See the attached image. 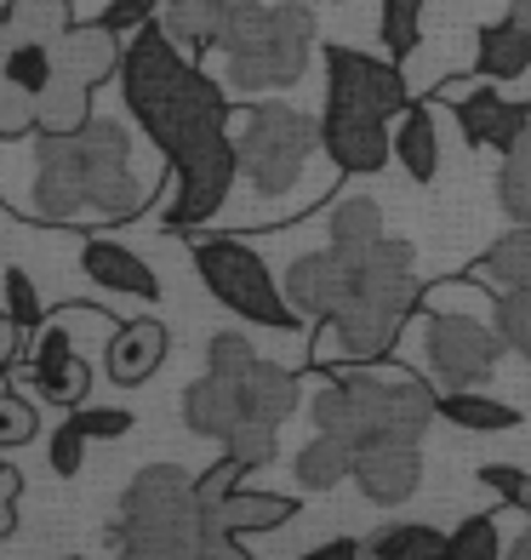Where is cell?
I'll return each instance as SVG.
<instances>
[{
  "label": "cell",
  "instance_id": "obj_1",
  "mask_svg": "<svg viewBox=\"0 0 531 560\" xmlns=\"http://www.w3.org/2000/svg\"><path fill=\"white\" fill-rule=\"evenodd\" d=\"M120 97L132 120L149 132V143L161 149V161L172 166V200L161 223L166 229H200L206 218L223 212L240 161H235V109L212 74H200V63L177 46L161 18L126 40L120 52Z\"/></svg>",
  "mask_w": 531,
  "mask_h": 560
},
{
  "label": "cell",
  "instance_id": "obj_2",
  "mask_svg": "<svg viewBox=\"0 0 531 560\" xmlns=\"http://www.w3.org/2000/svg\"><path fill=\"white\" fill-rule=\"evenodd\" d=\"M155 177L138 172L132 132L92 115L74 132H40L30 143V189L17 207L40 223H126L149 207Z\"/></svg>",
  "mask_w": 531,
  "mask_h": 560
},
{
  "label": "cell",
  "instance_id": "obj_3",
  "mask_svg": "<svg viewBox=\"0 0 531 560\" xmlns=\"http://www.w3.org/2000/svg\"><path fill=\"white\" fill-rule=\"evenodd\" d=\"M423 298L417 252L406 241H366L349 246V292L332 320L315 326L309 338V372L343 366V361H384L400 349V332L412 326Z\"/></svg>",
  "mask_w": 531,
  "mask_h": 560
},
{
  "label": "cell",
  "instance_id": "obj_4",
  "mask_svg": "<svg viewBox=\"0 0 531 560\" xmlns=\"http://www.w3.org/2000/svg\"><path fill=\"white\" fill-rule=\"evenodd\" d=\"M326 384L309 395L315 435H338L354 452L377 441H423L435 423V377L384 361H343L320 372Z\"/></svg>",
  "mask_w": 531,
  "mask_h": 560
},
{
  "label": "cell",
  "instance_id": "obj_5",
  "mask_svg": "<svg viewBox=\"0 0 531 560\" xmlns=\"http://www.w3.org/2000/svg\"><path fill=\"white\" fill-rule=\"evenodd\" d=\"M297 372L281 361H263L251 338L217 332L206 343V377L184 389V423L206 441H229L240 423H274L281 429L297 412Z\"/></svg>",
  "mask_w": 531,
  "mask_h": 560
},
{
  "label": "cell",
  "instance_id": "obj_6",
  "mask_svg": "<svg viewBox=\"0 0 531 560\" xmlns=\"http://www.w3.org/2000/svg\"><path fill=\"white\" fill-rule=\"evenodd\" d=\"M109 544L120 560H206L194 475H184L177 464L138 469L120 498V521Z\"/></svg>",
  "mask_w": 531,
  "mask_h": 560
},
{
  "label": "cell",
  "instance_id": "obj_7",
  "mask_svg": "<svg viewBox=\"0 0 531 560\" xmlns=\"http://www.w3.org/2000/svg\"><path fill=\"white\" fill-rule=\"evenodd\" d=\"M320 23L303 0H281V7H251L229 35H223V81L240 97L297 86L303 69L315 58Z\"/></svg>",
  "mask_w": 531,
  "mask_h": 560
},
{
  "label": "cell",
  "instance_id": "obj_8",
  "mask_svg": "<svg viewBox=\"0 0 531 560\" xmlns=\"http://www.w3.org/2000/svg\"><path fill=\"white\" fill-rule=\"evenodd\" d=\"M189 258H194V275L206 280V292L223 303V310H235L240 320L263 326V332L303 338L309 320L292 310V298H286L281 280H274V269L240 235H194Z\"/></svg>",
  "mask_w": 531,
  "mask_h": 560
},
{
  "label": "cell",
  "instance_id": "obj_9",
  "mask_svg": "<svg viewBox=\"0 0 531 560\" xmlns=\"http://www.w3.org/2000/svg\"><path fill=\"white\" fill-rule=\"evenodd\" d=\"M320 149V120L292 104H246L235 109V161L240 177L263 200L292 195L303 184V166Z\"/></svg>",
  "mask_w": 531,
  "mask_h": 560
},
{
  "label": "cell",
  "instance_id": "obj_10",
  "mask_svg": "<svg viewBox=\"0 0 531 560\" xmlns=\"http://www.w3.org/2000/svg\"><path fill=\"white\" fill-rule=\"evenodd\" d=\"M503 338L492 315H423V354L435 389H486L503 361Z\"/></svg>",
  "mask_w": 531,
  "mask_h": 560
},
{
  "label": "cell",
  "instance_id": "obj_11",
  "mask_svg": "<svg viewBox=\"0 0 531 560\" xmlns=\"http://www.w3.org/2000/svg\"><path fill=\"white\" fill-rule=\"evenodd\" d=\"M86 315V303H63V310H52L35 332H30V343H23V354L30 361H12V372L30 384L40 400H52V406H81L86 395H92V366H86V354H81V343H74V320Z\"/></svg>",
  "mask_w": 531,
  "mask_h": 560
},
{
  "label": "cell",
  "instance_id": "obj_12",
  "mask_svg": "<svg viewBox=\"0 0 531 560\" xmlns=\"http://www.w3.org/2000/svg\"><path fill=\"white\" fill-rule=\"evenodd\" d=\"M320 63H326V109L394 120L412 104V86L394 58H371L361 46H320Z\"/></svg>",
  "mask_w": 531,
  "mask_h": 560
},
{
  "label": "cell",
  "instance_id": "obj_13",
  "mask_svg": "<svg viewBox=\"0 0 531 560\" xmlns=\"http://www.w3.org/2000/svg\"><path fill=\"white\" fill-rule=\"evenodd\" d=\"M440 104L458 109V126H463V143L469 149H497V155H509L515 138L526 132V104H509V97L497 92V81L486 74H451V81L435 86Z\"/></svg>",
  "mask_w": 531,
  "mask_h": 560
},
{
  "label": "cell",
  "instance_id": "obj_14",
  "mask_svg": "<svg viewBox=\"0 0 531 560\" xmlns=\"http://www.w3.org/2000/svg\"><path fill=\"white\" fill-rule=\"evenodd\" d=\"M320 149L343 177H377L394 161V126L371 120V115H343L326 109L320 115Z\"/></svg>",
  "mask_w": 531,
  "mask_h": 560
},
{
  "label": "cell",
  "instance_id": "obj_15",
  "mask_svg": "<svg viewBox=\"0 0 531 560\" xmlns=\"http://www.w3.org/2000/svg\"><path fill=\"white\" fill-rule=\"evenodd\" d=\"M286 298H292V310L320 326V320H332L343 310V292H349V246H332L326 241L320 252H303V258L286 264Z\"/></svg>",
  "mask_w": 531,
  "mask_h": 560
},
{
  "label": "cell",
  "instance_id": "obj_16",
  "mask_svg": "<svg viewBox=\"0 0 531 560\" xmlns=\"http://www.w3.org/2000/svg\"><path fill=\"white\" fill-rule=\"evenodd\" d=\"M417 480H423V441H377L354 452V487L377 509L406 503Z\"/></svg>",
  "mask_w": 531,
  "mask_h": 560
},
{
  "label": "cell",
  "instance_id": "obj_17",
  "mask_svg": "<svg viewBox=\"0 0 531 560\" xmlns=\"http://www.w3.org/2000/svg\"><path fill=\"white\" fill-rule=\"evenodd\" d=\"M251 7H263V0H166V7H161V30L200 63L206 52H217L223 35H229Z\"/></svg>",
  "mask_w": 531,
  "mask_h": 560
},
{
  "label": "cell",
  "instance_id": "obj_18",
  "mask_svg": "<svg viewBox=\"0 0 531 560\" xmlns=\"http://www.w3.org/2000/svg\"><path fill=\"white\" fill-rule=\"evenodd\" d=\"M81 275L92 280V287H104L115 298H132V303H155L161 298V275L149 269L132 246L104 241V235L81 241Z\"/></svg>",
  "mask_w": 531,
  "mask_h": 560
},
{
  "label": "cell",
  "instance_id": "obj_19",
  "mask_svg": "<svg viewBox=\"0 0 531 560\" xmlns=\"http://www.w3.org/2000/svg\"><path fill=\"white\" fill-rule=\"evenodd\" d=\"M166 349H172L166 326L149 320V315H138V320H120V326H115V338H109V349H104V366H109V377H115L120 389H138V384H149V377L161 372Z\"/></svg>",
  "mask_w": 531,
  "mask_h": 560
},
{
  "label": "cell",
  "instance_id": "obj_20",
  "mask_svg": "<svg viewBox=\"0 0 531 560\" xmlns=\"http://www.w3.org/2000/svg\"><path fill=\"white\" fill-rule=\"evenodd\" d=\"M52 52H58V74H69V81H86L92 92L104 86V81H115L120 74V35H109L104 23H69V30L52 40Z\"/></svg>",
  "mask_w": 531,
  "mask_h": 560
},
{
  "label": "cell",
  "instance_id": "obj_21",
  "mask_svg": "<svg viewBox=\"0 0 531 560\" xmlns=\"http://www.w3.org/2000/svg\"><path fill=\"white\" fill-rule=\"evenodd\" d=\"M531 69V23L520 12H503L497 23L480 30V46H474V74H486V81H520Z\"/></svg>",
  "mask_w": 531,
  "mask_h": 560
},
{
  "label": "cell",
  "instance_id": "obj_22",
  "mask_svg": "<svg viewBox=\"0 0 531 560\" xmlns=\"http://www.w3.org/2000/svg\"><path fill=\"white\" fill-rule=\"evenodd\" d=\"M394 161L412 184H435L440 177V126L428 104H406L394 115Z\"/></svg>",
  "mask_w": 531,
  "mask_h": 560
},
{
  "label": "cell",
  "instance_id": "obj_23",
  "mask_svg": "<svg viewBox=\"0 0 531 560\" xmlns=\"http://www.w3.org/2000/svg\"><path fill=\"white\" fill-rule=\"evenodd\" d=\"M435 418H446L451 429H469V435H509V429H520V406L509 400H492L480 389H440L435 395Z\"/></svg>",
  "mask_w": 531,
  "mask_h": 560
},
{
  "label": "cell",
  "instance_id": "obj_24",
  "mask_svg": "<svg viewBox=\"0 0 531 560\" xmlns=\"http://www.w3.org/2000/svg\"><path fill=\"white\" fill-rule=\"evenodd\" d=\"M469 275L486 280L492 292H520V287H531V223H515L509 235H497V241L469 264Z\"/></svg>",
  "mask_w": 531,
  "mask_h": 560
},
{
  "label": "cell",
  "instance_id": "obj_25",
  "mask_svg": "<svg viewBox=\"0 0 531 560\" xmlns=\"http://www.w3.org/2000/svg\"><path fill=\"white\" fill-rule=\"evenodd\" d=\"M292 475H297L303 492H332L343 480H354V446L338 441V435H315L292 457Z\"/></svg>",
  "mask_w": 531,
  "mask_h": 560
},
{
  "label": "cell",
  "instance_id": "obj_26",
  "mask_svg": "<svg viewBox=\"0 0 531 560\" xmlns=\"http://www.w3.org/2000/svg\"><path fill=\"white\" fill-rule=\"evenodd\" d=\"M366 560H446V532L428 521H394L366 538Z\"/></svg>",
  "mask_w": 531,
  "mask_h": 560
},
{
  "label": "cell",
  "instance_id": "obj_27",
  "mask_svg": "<svg viewBox=\"0 0 531 560\" xmlns=\"http://www.w3.org/2000/svg\"><path fill=\"white\" fill-rule=\"evenodd\" d=\"M497 207L515 223H531V97H526V132L497 166Z\"/></svg>",
  "mask_w": 531,
  "mask_h": 560
},
{
  "label": "cell",
  "instance_id": "obj_28",
  "mask_svg": "<svg viewBox=\"0 0 531 560\" xmlns=\"http://www.w3.org/2000/svg\"><path fill=\"white\" fill-rule=\"evenodd\" d=\"M492 292L486 280L474 275H446V280H428L423 298H417V315H492Z\"/></svg>",
  "mask_w": 531,
  "mask_h": 560
},
{
  "label": "cell",
  "instance_id": "obj_29",
  "mask_svg": "<svg viewBox=\"0 0 531 560\" xmlns=\"http://www.w3.org/2000/svg\"><path fill=\"white\" fill-rule=\"evenodd\" d=\"M86 120H92V86L52 74V86L40 92V132H74Z\"/></svg>",
  "mask_w": 531,
  "mask_h": 560
},
{
  "label": "cell",
  "instance_id": "obj_30",
  "mask_svg": "<svg viewBox=\"0 0 531 560\" xmlns=\"http://www.w3.org/2000/svg\"><path fill=\"white\" fill-rule=\"evenodd\" d=\"M52 74H58V52H52V40H12V46H7L0 81H12V86H23L30 97H40L46 86H52Z\"/></svg>",
  "mask_w": 531,
  "mask_h": 560
},
{
  "label": "cell",
  "instance_id": "obj_31",
  "mask_svg": "<svg viewBox=\"0 0 531 560\" xmlns=\"http://www.w3.org/2000/svg\"><path fill=\"white\" fill-rule=\"evenodd\" d=\"M326 241L332 246H366V241H384V207L366 195H349L326 212Z\"/></svg>",
  "mask_w": 531,
  "mask_h": 560
},
{
  "label": "cell",
  "instance_id": "obj_32",
  "mask_svg": "<svg viewBox=\"0 0 531 560\" xmlns=\"http://www.w3.org/2000/svg\"><path fill=\"white\" fill-rule=\"evenodd\" d=\"M423 7H428V0H377V35H384V52H389L394 63H406V58L417 52Z\"/></svg>",
  "mask_w": 531,
  "mask_h": 560
},
{
  "label": "cell",
  "instance_id": "obj_33",
  "mask_svg": "<svg viewBox=\"0 0 531 560\" xmlns=\"http://www.w3.org/2000/svg\"><path fill=\"white\" fill-rule=\"evenodd\" d=\"M69 23H74L69 0H12V7H7L12 40H58Z\"/></svg>",
  "mask_w": 531,
  "mask_h": 560
},
{
  "label": "cell",
  "instance_id": "obj_34",
  "mask_svg": "<svg viewBox=\"0 0 531 560\" xmlns=\"http://www.w3.org/2000/svg\"><path fill=\"white\" fill-rule=\"evenodd\" d=\"M503 521L497 515H463L446 532V560H503Z\"/></svg>",
  "mask_w": 531,
  "mask_h": 560
},
{
  "label": "cell",
  "instance_id": "obj_35",
  "mask_svg": "<svg viewBox=\"0 0 531 560\" xmlns=\"http://www.w3.org/2000/svg\"><path fill=\"white\" fill-rule=\"evenodd\" d=\"M492 326L509 354H520V361H531V287L520 292H497L492 303Z\"/></svg>",
  "mask_w": 531,
  "mask_h": 560
},
{
  "label": "cell",
  "instance_id": "obj_36",
  "mask_svg": "<svg viewBox=\"0 0 531 560\" xmlns=\"http://www.w3.org/2000/svg\"><path fill=\"white\" fill-rule=\"evenodd\" d=\"M35 126H40V97H30L12 81H0V143H23Z\"/></svg>",
  "mask_w": 531,
  "mask_h": 560
},
{
  "label": "cell",
  "instance_id": "obj_37",
  "mask_svg": "<svg viewBox=\"0 0 531 560\" xmlns=\"http://www.w3.org/2000/svg\"><path fill=\"white\" fill-rule=\"evenodd\" d=\"M274 435H281V429L274 423H240L229 441H223V452L235 457V464H246V469H263V464H274Z\"/></svg>",
  "mask_w": 531,
  "mask_h": 560
},
{
  "label": "cell",
  "instance_id": "obj_38",
  "mask_svg": "<svg viewBox=\"0 0 531 560\" xmlns=\"http://www.w3.org/2000/svg\"><path fill=\"white\" fill-rule=\"evenodd\" d=\"M161 7L166 0H104V12H97V23H104L109 35H120V40H132L143 23H155L161 18Z\"/></svg>",
  "mask_w": 531,
  "mask_h": 560
},
{
  "label": "cell",
  "instance_id": "obj_39",
  "mask_svg": "<svg viewBox=\"0 0 531 560\" xmlns=\"http://www.w3.org/2000/svg\"><path fill=\"white\" fill-rule=\"evenodd\" d=\"M7 315L23 326V332H35V326L46 320V310H40V292H35V280H30V269H7Z\"/></svg>",
  "mask_w": 531,
  "mask_h": 560
},
{
  "label": "cell",
  "instance_id": "obj_40",
  "mask_svg": "<svg viewBox=\"0 0 531 560\" xmlns=\"http://www.w3.org/2000/svg\"><path fill=\"white\" fill-rule=\"evenodd\" d=\"M35 429H40L35 406L23 400L17 389H0V446H23V441H35Z\"/></svg>",
  "mask_w": 531,
  "mask_h": 560
},
{
  "label": "cell",
  "instance_id": "obj_41",
  "mask_svg": "<svg viewBox=\"0 0 531 560\" xmlns=\"http://www.w3.org/2000/svg\"><path fill=\"white\" fill-rule=\"evenodd\" d=\"M74 423L86 429V441H120V435H132V412H120V406H74Z\"/></svg>",
  "mask_w": 531,
  "mask_h": 560
},
{
  "label": "cell",
  "instance_id": "obj_42",
  "mask_svg": "<svg viewBox=\"0 0 531 560\" xmlns=\"http://www.w3.org/2000/svg\"><path fill=\"white\" fill-rule=\"evenodd\" d=\"M86 446H92V441H86V429L69 418V423L58 429V435H52V452H46V457H52V475H63V480H69V475H81Z\"/></svg>",
  "mask_w": 531,
  "mask_h": 560
},
{
  "label": "cell",
  "instance_id": "obj_43",
  "mask_svg": "<svg viewBox=\"0 0 531 560\" xmlns=\"http://www.w3.org/2000/svg\"><path fill=\"white\" fill-rule=\"evenodd\" d=\"M480 487H492L503 503H526L531 475H526V469H515V464H486V469H480Z\"/></svg>",
  "mask_w": 531,
  "mask_h": 560
},
{
  "label": "cell",
  "instance_id": "obj_44",
  "mask_svg": "<svg viewBox=\"0 0 531 560\" xmlns=\"http://www.w3.org/2000/svg\"><path fill=\"white\" fill-rule=\"evenodd\" d=\"M12 526H17V475L0 464V544L12 538Z\"/></svg>",
  "mask_w": 531,
  "mask_h": 560
},
{
  "label": "cell",
  "instance_id": "obj_45",
  "mask_svg": "<svg viewBox=\"0 0 531 560\" xmlns=\"http://www.w3.org/2000/svg\"><path fill=\"white\" fill-rule=\"evenodd\" d=\"M297 560H366V538H332V544H315L309 555Z\"/></svg>",
  "mask_w": 531,
  "mask_h": 560
},
{
  "label": "cell",
  "instance_id": "obj_46",
  "mask_svg": "<svg viewBox=\"0 0 531 560\" xmlns=\"http://www.w3.org/2000/svg\"><path fill=\"white\" fill-rule=\"evenodd\" d=\"M23 338H30V332H23V326H17L7 310H0V372H12V361L23 354V349H17Z\"/></svg>",
  "mask_w": 531,
  "mask_h": 560
},
{
  "label": "cell",
  "instance_id": "obj_47",
  "mask_svg": "<svg viewBox=\"0 0 531 560\" xmlns=\"http://www.w3.org/2000/svg\"><path fill=\"white\" fill-rule=\"evenodd\" d=\"M503 560H531V532H520V538H515V549L503 555Z\"/></svg>",
  "mask_w": 531,
  "mask_h": 560
},
{
  "label": "cell",
  "instance_id": "obj_48",
  "mask_svg": "<svg viewBox=\"0 0 531 560\" xmlns=\"http://www.w3.org/2000/svg\"><path fill=\"white\" fill-rule=\"evenodd\" d=\"M7 46H12V30H7V12H0V63H7Z\"/></svg>",
  "mask_w": 531,
  "mask_h": 560
},
{
  "label": "cell",
  "instance_id": "obj_49",
  "mask_svg": "<svg viewBox=\"0 0 531 560\" xmlns=\"http://www.w3.org/2000/svg\"><path fill=\"white\" fill-rule=\"evenodd\" d=\"M509 12H520V18L531 23V0H515V7H509Z\"/></svg>",
  "mask_w": 531,
  "mask_h": 560
},
{
  "label": "cell",
  "instance_id": "obj_50",
  "mask_svg": "<svg viewBox=\"0 0 531 560\" xmlns=\"http://www.w3.org/2000/svg\"><path fill=\"white\" fill-rule=\"evenodd\" d=\"M520 509H526V515H531V492H526V503H520Z\"/></svg>",
  "mask_w": 531,
  "mask_h": 560
},
{
  "label": "cell",
  "instance_id": "obj_51",
  "mask_svg": "<svg viewBox=\"0 0 531 560\" xmlns=\"http://www.w3.org/2000/svg\"><path fill=\"white\" fill-rule=\"evenodd\" d=\"M63 560H81V555H63Z\"/></svg>",
  "mask_w": 531,
  "mask_h": 560
},
{
  "label": "cell",
  "instance_id": "obj_52",
  "mask_svg": "<svg viewBox=\"0 0 531 560\" xmlns=\"http://www.w3.org/2000/svg\"><path fill=\"white\" fill-rule=\"evenodd\" d=\"M332 7H343V0H332Z\"/></svg>",
  "mask_w": 531,
  "mask_h": 560
}]
</instances>
